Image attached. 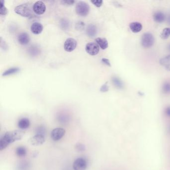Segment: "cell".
<instances>
[{
	"instance_id": "6da1fadb",
	"label": "cell",
	"mask_w": 170,
	"mask_h": 170,
	"mask_svg": "<svg viewBox=\"0 0 170 170\" xmlns=\"http://www.w3.org/2000/svg\"><path fill=\"white\" fill-rule=\"evenodd\" d=\"M25 132L22 130H15L7 132L0 139V150L6 149L10 144L19 141L25 135Z\"/></svg>"
},
{
	"instance_id": "7a4b0ae2",
	"label": "cell",
	"mask_w": 170,
	"mask_h": 170,
	"mask_svg": "<svg viewBox=\"0 0 170 170\" xmlns=\"http://www.w3.org/2000/svg\"><path fill=\"white\" fill-rule=\"evenodd\" d=\"M33 8H32L30 5L28 4H24L17 6L15 8V12L17 14L23 17H29L32 15Z\"/></svg>"
},
{
	"instance_id": "3957f363",
	"label": "cell",
	"mask_w": 170,
	"mask_h": 170,
	"mask_svg": "<svg viewBox=\"0 0 170 170\" xmlns=\"http://www.w3.org/2000/svg\"><path fill=\"white\" fill-rule=\"evenodd\" d=\"M155 42V38L150 33H146L141 37V44L144 48H150L153 46Z\"/></svg>"
},
{
	"instance_id": "277c9868",
	"label": "cell",
	"mask_w": 170,
	"mask_h": 170,
	"mask_svg": "<svg viewBox=\"0 0 170 170\" xmlns=\"http://www.w3.org/2000/svg\"><path fill=\"white\" fill-rule=\"evenodd\" d=\"M89 10L90 7L85 2L79 1L77 3L75 11L78 15L85 17L89 14Z\"/></svg>"
},
{
	"instance_id": "5b68a950",
	"label": "cell",
	"mask_w": 170,
	"mask_h": 170,
	"mask_svg": "<svg viewBox=\"0 0 170 170\" xmlns=\"http://www.w3.org/2000/svg\"><path fill=\"white\" fill-rule=\"evenodd\" d=\"M46 141V139L44 136L36 134L31 137L28 142L30 145L33 146H40L43 144Z\"/></svg>"
},
{
	"instance_id": "8992f818",
	"label": "cell",
	"mask_w": 170,
	"mask_h": 170,
	"mask_svg": "<svg viewBox=\"0 0 170 170\" xmlns=\"http://www.w3.org/2000/svg\"><path fill=\"white\" fill-rule=\"evenodd\" d=\"M65 130L61 128H57L53 129L50 134V136L53 140L57 141L61 140L65 135Z\"/></svg>"
},
{
	"instance_id": "52a82bcc",
	"label": "cell",
	"mask_w": 170,
	"mask_h": 170,
	"mask_svg": "<svg viewBox=\"0 0 170 170\" xmlns=\"http://www.w3.org/2000/svg\"><path fill=\"white\" fill-rule=\"evenodd\" d=\"M85 50L88 54L91 55H95L99 51V47L96 43L90 42L87 43L85 46Z\"/></svg>"
},
{
	"instance_id": "ba28073f",
	"label": "cell",
	"mask_w": 170,
	"mask_h": 170,
	"mask_svg": "<svg viewBox=\"0 0 170 170\" xmlns=\"http://www.w3.org/2000/svg\"><path fill=\"white\" fill-rule=\"evenodd\" d=\"M87 167V161L84 158H78L73 162V168L75 170H85Z\"/></svg>"
},
{
	"instance_id": "9c48e42d",
	"label": "cell",
	"mask_w": 170,
	"mask_h": 170,
	"mask_svg": "<svg viewBox=\"0 0 170 170\" xmlns=\"http://www.w3.org/2000/svg\"><path fill=\"white\" fill-rule=\"evenodd\" d=\"M77 41L73 38H68L65 40L64 43V49L65 51L68 52H71L75 50L77 47Z\"/></svg>"
},
{
	"instance_id": "30bf717a",
	"label": "cell",
	"mask_w": 170,
	"mask_h": 170,
	"mask_svg": "<svg viewBox=\"0 0 170 170\" xmlns=\"http://www.w3.org/2000/svg\"><path fill=\"white\" fill-rule=\"evenodd\" d=\"M33 8L34 12L37 15L43 14L46 10V6L44 3L40 1L35 2Z\"/></svg>"
},
{
	"instance_id": "8fae6325",
	"label": "cell",
	"mask_w": 170,
	"mask_h": 170,
	"mask_svg": "<svg viewBox=\"0 0 170 170\" xmlns=\"http://www.w3.org/2000/svg\"><path fill=\"white\" fill-rule=\"evenodd\" d=\"M18 40L19 44L21 45H26L29 43L30 41V37L28 33L23 32L19 33L18 36Z\"/></svg>"
},
{
	"instance_id": "7c38bea8",
	"label": "cell",
	"mask_w": 170,
	"mask_h": 170,
	"mask_svg": "<svg viewBox=\"0 0 170 170\" xmlns=\"http://www.w3.org/2000/svg\"><path fill=\"white\" fill-rule=\"evenodd\" d=\"M30 29L33 33L36 35H38L41 33L43 31V26L40 23H33V24L31 25Z\"/></svg>"
},
{
	"instance_id": "4fadbf2b",
	"label": "cell",
	"mask_w": 170,
	"mask_h": 170,
	"mask_svg": "<svg viewBox=\"0 0 170 170\" xmlns=\"http://www.w3.org/2000/svg\"><path fill=\"white\" fill-rule=\"evenodd\" d=\"M86 34L89 37H94L97 35V29L95 25L93 24L89 25L86 28Z\"/></svg>"
},
{
	"instance_id": "5bb4252c",
	"label": "cell",
	"mask_w": 170,
	"mask_h": 170,
	"mask_svg": "<svg viewBox=\"0 0 170 170\" xmlns=\"http://www.w3.org/2000/svg\"><path fill=\"white\" fill-rule=\"evenodd\" d=\"M166 18V15L162 12H156L154 14L153 19L156 22L162 23L165 21Z\"/></svg>"
},
{
	"instance_id": "9a60e30c",
	"label": "cell",
	"mask_w": 170,
	"mask_h": 170,
	"mask_svg": "<svg viewBox=\"0 0 170 170\" xmlns=\"http://www.w3.org/2000/svg\"><path fill=\"white\" fill-rule=\"evenodd\" d=\"M130 29L134 33H138L142 29V25L139 22H132L129 25Z\"/></svg>"
},
{
	"instance_id": "2e32d148",
	"label": "cell",
	"mask_w": 170,
	"mask_h": 170,
	"mask_svg": "<svg viewBox=\"0 0 170 170\" xmlns=\"http://www.w3.org/2000/svg\"><path fill=\"white\" fill-rule=\"evenodd\" d=\"M95 42L99 47L102 50H105L108 47V42L105 38L97 37L95 39Z\"/></svg>"
},
{
	"instance_id": "e0dca14e",
	"label": "cell",
	"mask_w": 170,
	"mask_h": 170,
	"mask_svg": "<svg viewBox=\"0 0 170 170\" xmlns=\"http://www.w3.org/2000/svg\"><path fill=\"white\" fill-rule=\"evenodd\" d=\"M30 122L28 118H23L19 120L18 122V127L21 129H26L29 127Z\"/></svg>"
},
{
	"instance_id": "ac0fdd59",
	"label": "cell",
	"mask_w": 170,
	"mask_h": 170,
	"mask_svg": "<svg viewBox=\"0 0 170 170\" xmlns=\"http://www.w3.org/2000/svg\"><path fill=\"white\" fill-rule=\"evenodd\" d=\"M112 82L114 86L117 88L122 89L124 87V85L123 82L119 78L113 76L112 78Z\"/></svg>"
},
{
	"instance_id": "d6986e66",
	"label": "cell",
	"mask_w": 170,
	"mask_h": 170,
	"mask_svg": "<svg viewBox=\"0 0 170 170\" xmlns=\"http://www.w3.org/2000/svg\"><path fill=\"white\" fill-rule=\"evenodd\" d=\"M161 65L163 66L166 69L170 70V54L164 57L160 61Z\"/></svg>"
},
{
	"instance_id": "ffe728a7",
	"label": "cell",
	"mask_w": 170,
	"mask_h": 170,
	"mask_svg": "<svg viewBox=\"0 0 170 170\" xmlns=\"http://www.w3.org/2000/svg\"><path fill=\"white\" fill-rule=\"evenodd\" d=\"M19 71V68H10L9 69H7L6 71H5L3 72L2 75L4 76H9L10 75H13L15 73L18 72Z\"/></svg>"
},
{
	"instance_id": "44dd1931",
	"label": "cell",
	"mask_w": 170,
	"mask_h": 170,
	"mask_svg": "<svg viewBox=\"0 0 170 170\" xmlns=\"http://www.w3.org/2000/svg\"><path fill=\"white\" fill-rule=\"evenodd\" d=\"M16 153L19 157H23L26 155V149L24 147H19L16 149Z\"/></svg>"
},
{
	"instance_id": "7402d4cb",
	"label": "cell",
	"mask_w": 170,
	"mask_h": 170,
	"mask_svg": "<svg viewBox=\"0 0 170 170\" xmlns=\"http://www.w3.org/2000/svg\"><path fill=\"white\" fill-rule=\"evenodd\" d=\"M69 21L67 19L63 18L60 21V26L61 29L64 30L68 29L69 28Z\"/></svg>"
},
{
	"instance_id": "603a6c76",
	"label": "cell",
	"mask_w": 170,
	"mask_h": 170,
	"mask_svg": "<svg viewBox=\"0 0 170 170\" xmlns=\"http://www.w3.org/2000/svg\"><path fill=\"white\" fill-rule=\"evenodd\" d=\"M162 91L165 94L170 93V82H166L162 86Z\"/></svg>"
},
{
	"instance_id": "cb8c5ba5",
	"label": "cell",
	"mask_w": 170,
	"mask_h": 170,
	"mask_svg": "<svg viewBox=\"0 0 170 170\" xmlns=\"http://www.w3.org/2000/svg\"><path fill=\"white\" fill-rule=\"evenodd\" d=\"M40 50L39 48L36 47V46H32L31 47H29V54L32 55H38L40 54Z\"/></svg>"
},
{
	"instance_id": "d4e9b609",
	"label": "cell",
	"mask_w": 170,
	"mask_h": 170,
	"mask_svg": "<svg viewBox=\"0 0 170 170\" xmlns=\"http://www.w3.org/2000/svg\"><path fill=\"white\" fill-rule=\"evenodd\" d=\"M170 36V28H165L162 31L161 37L163 39H167Z\"/></svg>"
},
{
	"instance_id": "484cf974",
	"label": "cell",
	"mask_w": 170,
	"mask_h": 170,
	"mask_svg": "<svg viewBox=\"0 0 170 170\" xmlns=\"http://www.w3.org/2000/svg\"><path fill=\"white\" fill-rule=\"evenodd\" d=\"M5 2L4 1H1V8H0V14L1 15H5L7 14L8 11L7 8L4 5Z\"/></svg>"
},
{
	"instance_id": "4316f807",
	"label": "cell",
	"mask_w": 170,
	"mask_h": 170,
	"mask_svg": "<svg viewBox=\"0 0 170 170\" xmlns=\"http://www.w3.org/2000/svg\"><path fill=\"white\" fill-rule=\"evenodd\" d=\"M75 148L76 151L79 152H83V151H85L86 149L85 146L83 144L80 143H78L75 145Z\"/></svg>"
},
{
	"instance_id": "83f0119b",
	"label": "cell",
	"mask_w": 170,
	"mask_h": 170,
	"mask_svg": "<svg viewBox=\"0 0 170 170\" xmlns=\"http://www.w3.org/2000/svg\"><path fill=\"white\" fill-rule=\"evenodd\" d=\"M36 134H40V135H42L44 136V134L46 133V129L43 127L40 126L36 129Z\"/></svg>"
},
{
	"instance_id": "f1b7e54d",
	"label": "cell",
	"mask_w": 170,
	"mask_h": 170,
	"mask_svg": "<svg viewBox=\"0 0 170 170\" xmlns=\"http://www.w3.org/2000/svg\"><path fill=\"white\" fill-rule=\"evenodd\" d=\"M91 2L93 3L95 6L97 7H100L102 5L103 1L102 0H95V1H91Z\"/></svg>"
},
{
	"instance_id": "f546056e",
	"label": "cell",
	"mask_w": 170,
	"mask_h": 170,
	"mask_svg": "<svg viewBox=\"0 0 170 170\" xmlns=\"http://www.w3.org/2000/svg\"><path fill=\"white\" fill-rule=\"evenodd\" d=\"M109 90V87H108V85H107V82L105 83V84H104L102 86H101V88H100V91L102 92H107Z\"/></svg>"
},
{
	"instance_id": "4dcf8cb0",
	"label": "cell",
	"mask_w": 170,
	"mask_h": 170,
	"mask_svg": "<svg viewBox=\"0 0 170 170\" xmlns=\"http://www.w3.org/2000/svg\"><path fill=\"white\" fill-rule=\"evenodd\" d=\"M1 47L4 50H6L8 48V46L4 40H2V38L1 37Z\"/></svg>"
},
{
	"instance_id": "1f68e13d",
	"label": "cell",
	"mask_w": 170,
	"mask_h": 170,
	"mask_svg": "<svg viewBox=\"0 0 170 170\" xmlns=\"http://www.w3.org/2000/svg\"><path fill=\"white\" fill-rule=\"evenodd\" d=\"M75 2L74 1H61V3H62V4L65 5H72Z\"/></svg>"
},
{
	"instance_id": "d6a6232c",
	"label": "cell",
	"mask_w": 170,
	"mask_h": 170,
	"mask_svg": "<svg viewBox=\"0 0 170 170\" xmlns=\"http://www.w3.org/2000/svg\"><path fill=\"white\" fill-rule=\"evenodd\" d=\"M102 61L103 63L105 64L106 65H108L109 67H111L110 62L109 60H108V59L103 58L102 59Z\"/></svg>"
},
{
	"instance_id": "836d02e7",
	"label": "cell",
	"mask_w": 170,
	"mask_h": 170,
	"mask_svg": "<svg viewBox=\"0 0 170 170\" xmlns=\"http://www.w3.org/2000/svg\"><path fill=\"white\" fill-rule=\"evenodd\" d=\"M83 26H85V23L82 22H79L78 24H76V28L77 29H83Z\"/></svg>"
},
{
	"instance_id": "e575fe53",
	"label": "cell",
	"mask_w": 170,
	"mask_h": 170,
	"mask_svg": "<svg viewBox=\"0 0 170 170\" xmlns=\"http://www.w3.org/2000/svg\"><path fill=\"white\" fill-rule=\"evenodd\" d=\"M165 113L166 114V115L170 117V106H168L167 108L165 109Z\"/></svg>"
},
{
	"instance_id": "d590c367",
	"label": "cell",
	"mask_w": 170,
	"mask_h": 170,
	"mask_svg": "<svg viewBox=\"0 0 170 170\" xmlns=\"http://www.w3.org/2000/svg\"><path fill=\"white\" fill-rule=\"evenodd\" d=\"M167 22L169 25H170V14H169L167 18Z\"/></svg>"
},
{
	"instance_id": "8d00e7d4",
	"label": "cell",
	"mask_w": 170,
	"mask_h": 170,
	"mask_svg": "<svg viewBox=\"0 0 170 170\" xmlns=\"http://www.w3.org/2000/svg\"><path fill=\"white\" fill-rule=\"evenodd\" d=\"M167 49L170 52V43L168 44V46Z\"/></svg>"
},
{
	"instance_id": "74e56055",
	"label": "cell",
	"mask_w": 170,
	"mask_h": 170,
	"mask_svg": "<svg viewBox=\"0 0 170 170\" xmlns=\"http://www.w3.org/2000/svg\"><path fill=\"white\" fill-rule=\"evenodd\" d=\"M168 132H169V134H170V125L169 126V127H168Z\"/></svg>"
}]
</instances>
